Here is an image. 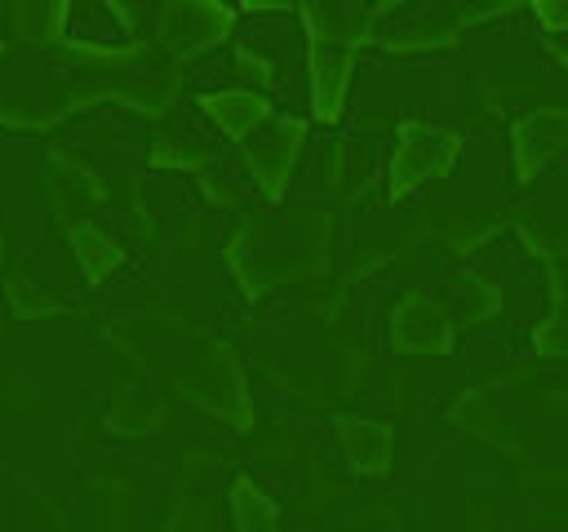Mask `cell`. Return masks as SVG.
Returning a JSON list of instances; mask_svg holds the SVG:
<instances>
[{
    "instance_id": "6da1fadb",
    "label": "cell",
    "mask_w": 568,
    "mask_h": 532,
    "mask_svg": "<svg viewBox=\"0 0 568 532\" xmlns=\"http://www.w3.org/2000/svg\"><path fill=\"white\" fill-rule=\"evenodd\" d=\"M302 137H306V124L302 120H262L257 129H248L240 137V155H244V168L253 173V182L280 200L284 195V182L293 173V160L302 151Z\"/></svg>"
},
{
    "instance_id": "7a4b0ae2",
    "label": "cell",
    "mask_w": 568,
    "mask_h": 532,
    "mask_svg": "<svg viewBox=\"0 0 568 532\" xmlns=\"http://www.w3.org/2000/svg\"><path fill=\"white\" fill-rule=\"evenodd\" d=\"M457 151H462L457 133L422 124V120H404L399 124V151L390 164V195H404L408 186H417L426 177H444L453 168Z\"/></svg>"
},
{
    "instance_id": "3957f363",
    "label": "cell",
    "mask_w": 568,
    "mask_h": 532,
    "mask_svg": "<svg viewBox=\"0 0 568 532\" xmlns=\"http://www.w3.org/2000/svg\"><path fill=\"white\" fill-rule=\"evenodd\" d=\"M155 31L178 53H200L231 31V9L222 0H164L155 9Z\"/></svg>"
},
{
    "instance_id": "277c9868",
    "label": "cell",
    "mask_w": 568,
    "mask_h": 532,
    "mask_svg": "<svg viewBox=\"0 0 568 532\" xmlns=\"http://www.w3.org/2000/svg\"><path fill=\"white\" fill-rule=\"evenodd\" d=\"M351 66H355V58H351L342 44L311 40V111H315V120L333 124V120L342 115Z\"/></svg>"
},
{
    "instance_id": "5b68a950",
    "label": "cell",
    "mask_w": 568,
    "mask_h": 532,
    "mask_svg": "<svg viewBox=\"0 0 568 532\" xmlns=\"http://www.w3.org/2000/svg\"><path fill=\"white\" fill-rule=\"evenodd\" d=\"M390 337L395 346L404 350H448L453 346V328L444 319V310L426 297H404L395 310H390Z\"/></svg>"
},
{
    "instance_id": "8992f818",
    "label": "cell",
    "mask_w": 568,
    "mask_h": 532,
    "mask_svg": "<svg viewBox=\"0 0 568 532\" xmlns=\"http://www.w3.org/2000/svg\"><path fill=\"white\" fill-rule=\"evenodd\" d=\"M564 151V115L559 111H537L515 124V173L519 182H532L555 155Z\"/></svg>"
},
{
    "instance_id": "52a82bcc",
    "label": "cell",
    "mask_w": 568,
    "mask_h": 532,
    "mask_svg": "<svg viewBox=\"0 0 568 532\" xmlns=\"http://www.w3.org/2000/svg\"><path fill=\"white\" fill-rule=\"evenodd\" d=\"M337 439L346 461L359 474H386L390 470V430L382 421H364V417H342L337 421Z\"/></svg>"
},
{
    "instance_id": "ba28073f",
    "label": "cell",
    "mask_w": 568,
    "mask_h": 532,
    "mask_svg": "<svg viewBox=\"0 0 568 532\" xmlns=\"http://www.w3.org/2000/svg\"><path fill=\"white\" fill-rule=\"evenodd\" d=\"M200 106H204V115H209L226 137H235V142L271 115L266 98H257L253 89H217V93H204Z\"/></svg>"
},
{
    "instance_id": "9c48e42d",
    "label": "cell",
    "mask_w": 568,
    "mask_h": 532,
    "mask_svg": "<svg viewBox=\"0 0 568 532\" xmlns=\"http://www.w3.org/2000/svg\"><path fill=\"white\" fill-rule=\"evenodd\" d=\"M67 4L71 0H13L9 27L27 40H58L67 27Z\"/></svg>"
},
{
    "instance_id": "30bf717a",
    "label": "cell",
    "mask_w": 568,
    "mask_h": 532,
    "mask_svg": "<svg viewBox=\"0 0 568 532\" xmlns=\"http://www.w3.org/2000/svg\"><path fill=\"white\" fill-rule=\"evenodd\" d=\"M71 248H75V257H80L89 284H102V279L120 266V248H115L98 226H89V222H80V226L71 231Z\"/></svg>"
},
{
    "instance_id": "8fae6325",
    "label": "cell",
    "mask_w": 568,
    "mask_h": 532,
    "mask_svg": "<svg viewBox=\"0 0 568 532\" xmlns=\"http://www.w3.org/2000/svg\"><path fill=\"white\" fill-rule=\"evenodd\" d=\"M231 514H235L240 528H280V510H275L248 479H240V483L231 488Z\"/></svg>"
},
{
    "instance_id": "7c38bea8",
    "label": "cell",
    "mask_w": 568,
    "mask_h": 532,
    "mask_svg": "<svg viewBox=\"0 0 568 532\" xmlns=\"http://www.w3.org/2000/svg\"><path fill=\"white\" fill-rule=\"evenodd\" d=\"M532 346H537V355H564V306L555 301V315H550V324L546 328H537V337H532Z\"/></svg>"
},
{
    "instance_id": "4fadbf2b",
    "label": "cell",
    "mask_w": 568,
    "mask_h": 532,
    "mask_svg": "<svg viewBox=\"0 0 568 532\" xmlns=\"http://www.w3.org/2000/svg\"><path fill=\"white\" fill-rule=\"evenodd\" d=\"M532 13L546 31H564V0H532Z\"/></svg>"
}]
</instances>
